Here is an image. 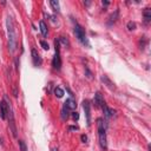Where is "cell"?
Wrapping results in <instances>:
<instances>
[{
    "label": "cell",
    "mask_w": 151,
    "mask_h": 151,
    "mask_svg": "<svg viewBox=\"0 0 151 151\" xmlns=\"http://www.w3.org/2000/svg\"><path fill=\"white\" fill-rule=\"evenodd\" d=\"M6 25H7V37H8V50L9 52H14L17 48V34L12 17L7 18Z\"/></svg>",
    "instance_id": "1"
},
{
    "label": "cell",
    "mask_w": 151,
    "mask_h": 151,
    "mask_svg": "<svg viewBox=\"0 0 151 151\" xmlns=\"http://www.w3.org/2000/svg\"><path fill=\"white\" fill-rule=\"evenodd\" d=\"M97 125H98V137H99V144L103 150L107 149V143H106V130L104 125V120L101 118L97 119Z\"/></svg>",
    "instance_id": "2"
},
{
    "label": "cell",
    "mask_w": 151,
    "mask_h": 151,
    "mask_svg": "<svg viewBox=\"0 0 151 151\" xmlns=\"http://www.w3.org/2000/svg\"><path fill=\"white\" fill-rule=\"evenodd\" d=\"M74 34H76V37L78 38V40H79L83 45L90 46L88 40H87V38H86V34H85V31H84V28H83L78 22L74 24Z\"/></svg>",
    "instance_id": "3"
},
{
    "label": "cell",
    "mask_w": 151,
    "mask_h": 151,
    "mask_svg": "<svg viewBox=\"0 0 151 151\" xmlns=\"http://www.w3.org/2000/svg\"><path fill=\"white\" fill-rule=\"evenodd\" d=\"M54 45H55V54H54V58H53V67L57 68V70H60V66H61V59H60V50H59V46H60V41L57 39L54 41Z\"/></svg>",
    "instance_id": "4"
},
{
    "label": "cell",
    "mask_w": 151,
    "mask_h": 151,
    "mask_svg": "<svg viewBox=\"0 0 151 151\" xmlns=\"http://www.w3.org/2000/svg\"><path fill=\"white\" fill-rule=\"evenodd\" d=\"M83 109H84L85 117H86V124H87V126H90V124H91V104L87 99H85L83 101Z\"/></svg>",
    "instance_id": "5"
},
{
    "label": "cell",
    "mask_w": 151,
    "mask_h": 151,
    "mask_svg": "<svg viewBox=\"0 0 151 151\" xmlns=\"http://www.w3.org/2000/svg\"><path fill=\"white\" fill-rule=\"evenodd\" d=\"M32 60H33V64L35 65V66H40L41 65V63H42V60H41V57H40V54L38 53V51L35 50V48H32Z\"/></svg>",
    "instance_id": "6"
},
{
    "label": "cell",
    "mask_w": 151,
    "mask_h": 151,
    "mask_svg": "<svg viewBox=\"0 0 151 151\" xmlns=\"http://www.w3.org/2000/svg\"><path fill=\"white\" fill-rule=\"evenodd\" d=\"M94 104H96L97 107H101L105 104L104 103V98H103L100 92H96V94H94Z\"/></svg>",
    "instance_id": "7"
},
{
    "label": "cell",
    "mask_w": 151,
    "mask_h": 151,
    "mask_svg": "<svg viewBox=\"0 0 151 151\" xmlns=\"http://www.w3.org/2000/svg\"><path fill=\"white\" fill-rule=\"evenodd\" d=\"M76 106H77V104H76V101H74L72 98L66 99V100H65V103H64V107H65V109H67L68 111L74 110V109H76Z\"/></svg>",
    "instance_id": "8"
},
{
    "label": "cell",
    "mask_w": 151,
    "mask_h": 151,
    "mask_svg": "<svg viewBox=\"0 0 151 151\" xmlns=\"http://www.w3.org/2000/svg\"><path fill=\"white\" fill-rule=\"evenodd\" d=\"M101 107H103V111H104V116H105L106 118H111V117L114 114V111H113V110H111L106 104H104Z\"/></svg>",
    "instance_id": "9"
},
{
    "label": "cell",
    "mask_w": 151,
    "mask_h": 151,
    "mask_svg": "<svg viewBox=\"0 0 151 151\" xmlns=\"http://www.w3.org/2000/svg\"><path fill=\"white\" fill-rule=\"evenodd\" d=\"M100 79H101V81H103V83H104L109 88H111V90H113V88H114V84L109 79V77H107V76H105V74H104V76H101V78H100Z\"/></svg>",
    "instance_id": "10"
},
{
    "label": "cell",
    "mask_w": 151,
    "mask_h": 151,
    "mask_svg": "<svg viewBox=\"0 0 151 151\" xmlns=\"http://www.w3.org/2000/svg\"><path fill=\"white\" fill-rule=\"evenodd\" d=\"M118 17H119V9H116V11L109 17V25H112L113 22H116L117 19H118Z\"/></svg>",
    "instance_id": "11"
},
{
    "label": "cell",
    "mask_w": 151,
    "mask_h": 151,
    "mask_svg": "<svg viewBox=\"0 0 151 151\" xmlns=\"http://www.w3.org/2000/svg\"><path fill=\"white\" fill-rule=\"evenodd\" d=\"M39 26H40V32H41V34H42V37H47V34H48V29H47V25L45 24V21H40L39 22Z\"/></svg>",
    "instance_id": "12"
},
{
    "label": "cell",
    "mask_w": 151,
    "mask_h": 151,
    "mask_svg": "<svg viewBox=\"0 0 151 151\" xmlns=\"http://www.w3.org/2000/svg\"><path fill=\"white\" fill-rule=\"evenodd\" d=\"M143 15H144V21L146 24L150 22V20H151V9L150 8H145L144 12H143Z\"/></svg>",
    "instance_id": "13"
},
{
    "label": "cell",
    "mask_w": 151,
    "mask_h": 151,
    "mask_svg": "<svg viewBox=\"0 0 151 151\" xmlns=\"http://www.w3.org/2000/svg\"><path fill=\"white\" fill-rule=\"evenodd\" d=\"M54 94H55V97L61 98V97L64 96V91H63V88H61V87H59V86H57V87L54 88Z\"/></svg>",
    "instance_id": "14"
},
{
    "label": "cell",
    "mask_w": 151,
    "mask_h": 151,
    "mask_svg": "<svg viewBox=\"0 0 151 151\" xmlns=\"http://www.w3.org/2000/svg\"><path fill=\"white\" fill-rule=\"evenodd\" d=\"M50 5L52 6V8H53V11H54V12H59L60 7H59V2H58V1H55V0H52V1L50 2Z\"/></svg>",
    "instance_id": "15"
},
{
    "label": "cell",
    "mask_w": 151,
    "mask_h": 151,
    "mask_svg": "<svg viewBox=\"0 0 151 151\" xmlns=\"http://www.w3.org/2000/svg\"><path fill=\"white\" fill-rule=\"evenodd\" d=\"M67 117H68V110L63 107V110H61V118H63V120L67 119Z\"/></svg>",
    "instance_id": "16"
},
{
    "label": "cell",
    "mask_w": 151,
    "mask_h": 151,
    "mask_svg": "<svg viewBox=\"0 0 151 151\" xmlns=\"http://www.w3.org/2000/svg\"><path fill=\"white\" fill-rule=\"evenodd\" d=\"M19 147H20V151H27V146L24 140H19Z\"/></svg>",
    "instance_id": "17"
},
{
    "label": "cell",
    "mask_w": 151,
    "mask_h": 151,
    "mask_svg": "<svg viewBox=\"0 0 151 151\" xmlns=\"http://www.w3.org/2000/svg\"><path fill=\"white\" fill-rule=\"evenodd\" d=\"M126 26H127V28H129L130 31H132V29L136 28V22H134V21H129V22L126 24Z\"/></svg>",
    "instance_id": "18"
},
{
    "label": "cell",
    "mask_w": 151,
    "mask_h": 151,
    "mask_svg": "<svg viewBox=\"0 0 151 151\" xmlns=\"http://www.w3.org/2000/svg\"><path fill=\"white\" fill-rule=\"evenodd\" d=\"M40 45L42 46V48H44V50H48V48H50L48 44H47V42H46L45 40H41V41H40Z\"/></svg>",
    "instance_id": "19"
},
{
    "label": "cell",
    "mask_w": 151,
    "mask_h": 151,
    "mask_svg": "<svg viewBox=\"0 0 151 151\" xmlns=\"http://www.w3.org/2000/svg\"><path fill=\"white\" fill-rule=\"evenodd\" d=\"M58 40H59V41H61L64 45H68V40H67V39H65V37H60Z\"/></svg>",
    "instance_id": "20"
},
{
    "label": "cell",
    "mask_w": 151,
    "mask_h": 151,
    "mask_svg": "<svg viewBox=\"0 0 151 151\" xmlns=\"http://www.w3.org/2000/svg\"><path fill=\"white\" fill-rule=\"evenodd\" d=\"M72 117H73L74 119H78V118H79V114H78V112H73V114H72Z\"/></svg>",
    "instance_id": "21"
},
{
    "label": "cell",
    "mask_w": 151,
    "mask_h": 151,
    "mask_svg": "<svg viewBox=\"0 0 151 151\" xmlns=\"http://www.w3.org/2000/svg\"><path fill=\"white\" fill-rule=\"evenodd\" d=\"M81 140H83V143H86V140H87V137H86L85 134H81Z\"/></svg>",
    "instance_id": "22"
},
{
    "label": "cell",
    "mask_w": 151,
    "mask_h": 151,
    "mask_svg": "<svg viewBox=\"0 0 151 151\" xmlns=\"http://www.w3.org/2000/svg\"><path fill=\"white\" fill-rule=\"evenodd\" d=\"M13 93H14V97L18 96V91H17V86H14V90H13Z\"/></svg>",
    "instance_id": "23"
},
{
    "label": "cell",
    "mask_w": 151,
    "mask_h": 151,
    "mask_svg": "<svg viewBox=\"0 0 151 151\" xmlns=\"http://www.w3.org/2000/svg\"><path fill=\"white\" fill-rule=\"evenodd\" d=\"M101 4H103V6H107L110 2H109V1H104V0H103V1H101Z\"/></svg>",
    "instance_id": "24"
},
{
    "label": "cell",
    "mask_w": 151,
    "mask_h": 151,
    "mask_svg": "<svg viewBox=\"0 0 151 151\" xmlns=\"http://www.w3.org/2000/svg\"><path fill=\"white\" fill-rule=\"evenodd\" d=\"M70 130H78L77 126H70Z\"/></svg>",
    "instance_id": "25"
}]
</instances>
